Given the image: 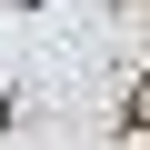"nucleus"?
<instances>
[{
    "instance_id": "nucleus-1",
    "label": "nucleus",
    "mask_w": 150,
    "mask_h": 150,
    "mask_svg": "<svg viewBox=\"0 0 150 150\" xmlns=\"http://www.w3.org/2000/svg\"><path fill=\"white\" fill-rule=\"evenodd\" d=\"M0 10H40V0H0Z\"/></svg>"
},
{
    "instance_id": "nucleus-2",
    "label": "nucleus",
    "mask_w": 150,
    "mask_h": 150,
    "mask_svg": "<svg viewBox=\"0 0 150 150\" xmlns=\"http://www.w3.org/2000/svg\"><path fill=\"white\" fill-rule=\"evenodd\" d=\"M0 120H10V100H0Z\"/></svg>"
}]
</instances>
